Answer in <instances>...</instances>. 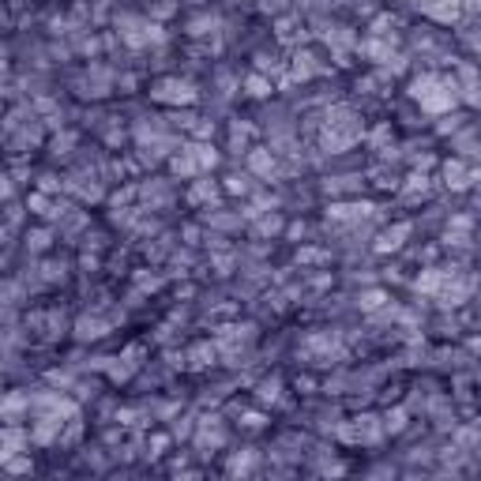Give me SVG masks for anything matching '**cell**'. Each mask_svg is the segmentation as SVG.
<instances>
[{
    "instance_id": "cell-5",
    "label": "cell",
    "mask_w": 481,
    "mask_h": 481,
    "mask_svg": "<svg viewBox=\"0 0 481 481\" xmlns=\"http://www.w3.org/2000/svg\"><path fill=\"white\" fill-rule=\"evenodd\" d=\"M226 192H229V195L245 192V181H240V177H226Z\"/></svg>"
},
{
    "instance_id": "cell-3",
    "label": "cell",
    "mask_w": 481,
    "mask_h": 481,
    "mask_svg": "<svg viewBox=\"0 0 481 481\" xmlns=\"http://www.w3.org/2000/svg\"><path fill=\"white\" fill-rule=\"evenodd\" d=\"M248 94H252V98H264V94H271V83L264 79V75H248Z\"/></svg>"
},
{
    "instance_id": "cell-2",
    "label": "cell",
    "mask_w": 481,
    "mask_h": 481,
    "mask_svg": "<svg viewBox=\"0 0 481 481\" xmlns=\"http://www.w3.org/2000/svg\"><path fill=\"white\" fill-rule=\"evenodd\" d=\"M410 233V226L406 222H399L395 229H384L380 233V245H376V252H395V248H402V237Z\"/></svg>"
},
{
    "instance_id": "cell-6",
    "label": "cell",
    "mask_w": 481,
    "mask_h": 481,
    "mask_svg": "<svg viewBox=\"0 0 481 481\" xmlns=\"http://www.w3.org/2000/svg\"><path fill=\"white\" fill-rule=\"evenodd\" d=\"M264 413H248V418H245V429H264Z\"/></svg>"
},
{
    "instance_id": "cell-8",
    "label": "cell",
    "mask_w": 481,
    "mask_h": 481,
    "mask_svg": "<svg viewBox=\"0 0 481 481\" xmlns=\"http://www.w3.org/2000/svg\"><path fill=\"white\" fill-rule=\"evenodd\" d=\"M380 301H384V293H365V309H376Z\"/></svg>"
},
{
    "instance_id": "cell-1",
    "label": "cell",
    "mask_w": 481,
    "mask_h": 481,
    "mask_svg": "<svg viewBox=\"0 0 481 481\" xmlns=\"http://www.w3.org/2000/svg\"><path fill=\"white\" fill-rule=\"evenodd\" d=\"M155 98H158V102H192L195 91L188 83H181V79H162L155 86Z\"/></svg>"
},
{
    "instance_id": "cell-4",
    "label": "cell",
    "mask_w": 481,
    "mask_h": 481,
    "mask_svg": "<svg viewBox=\"0 0 481 481\" xmlns=\"http://www.w3.org/2000/svg\"><path fill=\"white\" fill-rule=\"evenodd\" d=\"M27 207H34V214H38V218H46V214H49V200H46L41 192H30V195H27Z\"/></svg>"
},
{
    "instance_id": "cell-7",
    "label": "cell",
    "mask_w": 481,
    "mask_h": 481,
    "mask_svg": "<svg viewBox=\"0 0 481 481\" xmlns=\"http://www.w3.org/2000/svg\"><path fill=\"white\" fill-rule=\"evenodd\" d=\"M4 470H34V463H27V458H12V463H0Z\"/></svg>"
}]
</instances>
